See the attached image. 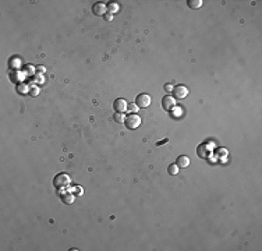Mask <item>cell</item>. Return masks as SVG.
<instances>
[{
  "label": "cell",
  "instance_id": "obj_12",
  "mask_svg": "<svg viewBox=\"0 0 262 251\" xmlns=\"http://www.w3.org/2000/svg\"><path fill=\"white\" fill-rule=\"evenodd\" d=\"M179 166H177V163H172L169 165V168H167V172H169V175L170 176H176L177 173H179Z\"/></svg>",
  "mask_w": 262,
  "mask_h": 251
},
{
  "label": "cell",
  "instance_id": "obj_23",
  "mask_svg": "<svg viewBox=\"0 0 262 251\" xmlns=\"http://www.w3.org/2000/svg\"><path fill=\"white\" fill-rule=\"evenodd\" d=\"M220 153L226 156V155H227V151H226V149H219V151H218V155H220Z\"/></svg>",
  "mask_w": 262,
  "mask_h": 251
},
{
  "label": "cell",
  "instance_id": "obj_5",
  "mask_svg": "<svg viewBox=\"0 0 262 251\" xmlns=\"http://www.w3.org/2000/svg\"><path fill=\"white\" fill-rule=\"evenodd\" d=\"M67 184H70V177L67 175H64V173H60L54 177V186L56 187H64L67 186Z\"/></svg>",
  "mask_w": 262,
  "mask_h": 251
},
{
  "label": "cell",
  "instance_id": "obj_21",
  "mask_svg": "<svg viewBox=\"0 0 262 251\" xmlns=\"http://www.w3.org/2000/svg\"><path fill=\"white\" fill-rule=\"evenodd\" d=\"M74 190H77V195H81V194H82V188H81V187H74Z\"/></svg>",
  "mask_w": 262,
  "mask_h": 251
},
{
  "label": "cell",
  "instance_id": "obj_22",
  "mask_svg": "<svg viewBox=\"0 0 262 251\" xmlns=\"http://www.w3.org/2000/svg\"><path fill=\"white\" fill-rule=\"evenodd\" d=\"M169 141V138H165V140H162V141H159V142H156V145L159 146V145H162V144H166Z\"/></svg>",
  "mask_w": 262,
  "mask_h": 251
},
{
  "label": "cell",
  "instance_id": "obj_14",
  "mask_svg": "<svg viewBox=\"0 0 262 251\" xmlns=\"http://www.w3.org/2000/svg\"><path fill=\"white\" fill-rule=\"evenodd\" d=\"M126 120V116L123 115V112H116V115H114V122L116 123H124Z\"/></svg>",
  "mask_w": 262,
  "mask_h": 251
},
{
  "label": "cell",
  "instance_id": "obj_19",
  "mask_svg": "<svg viewBox=\"0 0 262 251\" xmlns=\"http://www.w3.org/2000/svg\"><path fill=\"white\" fill-rule=\"evenodd\" d=\"M103 17H105L106 21H112V20H113V14H112V13H106Z\"/></svg>",
  "mask_w": 262,
  "mask_h": 251
},
{
  "label": "cell",
  "instance_id": "obj_1",
  "mask_svg": "<svg viewBox=\"0 0 262 251\" xmlns=\"http://www.w3.org/2000/svg\"><path fill=\"white\" fill-rule=\"evenodd\" d=\"M124 124H126L127 129H130V130L138 129V127L141 126V117L138 116L137 113H130L128 116H126Z\"/></svg>",
  "mask_w": 262,
  "mask_h": 251
},
{
  "label": "cell",
  "instance_id": "obj_4",
  "mask_svg": "<svg viewBox=\"0 0 262 251\" xmlns=\"http://www.w3.org/2000/svg\"><path fill=\"white\" fill-rule=\"evenodd\" d=\"M177 105L174 96H170V95H166L165 98L162 99V107L165 110H173Z\"/></svg>",
  "mask_w": 262,
  "mask_h": 251
},
{
  "label": "cell",
  "instance_id": "obj_8",
  "mask_svg": "<svg viewBox=\"0 0 262 251\" xmlns=\"http://www.w3.org/2000/svg\"><path fill=\"white\" fill-rule=\"evenodd\" d=\"M197 153H198L199 158L206 159L208 156H209V153H210L209 145H208V144H201V145L198 146V149H197Z\"/></svg>",
  "mask_w": 262,
  "mask_h": 251
},
{
  "label": "cell",
  "instance_id": "obj_7",
  "mask_svg": "<svg viewBox=\"0 0 262 251\" xmlns=\"http://www.w3.org/2000/svg\"><path fill=\"white\" fill-rule=\"evenodd\" d=\"M127 100L123 99V98H119V99L114 100V103H113V107H114V110L116 112H126L127 110Z\"/></svg>",
  "mask_w": 262,
  "mask_h": 251
},
{
  "label": "cell",
  "instance_id": "obj_2",
  "mask_svg": "<svg viewBox=\"0 0 262 251\" xmlns=\"http://www.w3.org/2000/svg\"><path fill=\"white\" fill-rule=\"evenodd\" d=\"M172 92H173L176 99H184L187 95L190 93V89H188L186 85H176Z\"/></svg>",
  "mask_w": 262,
  "mask_h": 251
},
{
  "label": "cell",
  "instance_id": "obj_11",
  "mask_svg": "<svg viewBox=\"0 0 262 251\" xmlns=\"http://www.w3.org/2000/svg\"><path fill=\"white\" fill-rule=\"evenodd\" d=\"M202 6V0H188V7L190 8H199Z\"/></svg>",
  "mask_w": 262,
  "mask_h": 251
},
{
  "label": "cell",
  "instance_id": "obj_24",
  "mask_svg": "<svg viewBox=\"0 0 262 251\" xmlns=\"http://www.w3.org/2000/svg\"><path fill=\"white\" fill-rule=\"evenodd\" d=\"M38 73H45V67H43V66L38 67Z\"/></svg>",
  "mask_w": 262,
  "mask_h": 251
},
{
  "label": "cell",
  "instance_id": "obj_15",
  "mask_svg": "<svg viewBox=\"0 0 262 251\" xmlns=\"http://www.w3.org/2000/svg\"><path fill=\"white\" fill-rule=\"evenodd\" d=\"M17 91L20 93H29V87L27 84H20L17 87Z\"/></svg>",
  "mask_w": 262,
  "mask_h": 251
},
{
  "label": "cell",
  "instance_id": "obj_20",
  "mask_svg": "<svg viewBox=\"0 0 262 251\" xmlns=\"http://www.w3.org/2000/svg\"><path fill=\"white\" fill-rule=\"evenodd\" d=\"M36 82H38V84H43V82H45V78L41 76H38L36 77Z\"/></svg>",
  "mask_w": 262,
  "mask_h": 251
},
{
  "label": "cell",
  "instance_id": "obj_16",
  "mask_svg": "<svg viewBox=\"0 0 262 251\" xmlns=\"http://www.w3.org/2000/svg\"><path fill=\"white\" fill-rule=\"evenodd\" d=\"M138 109V106L134 103H128L127 105V110H130V113H135V110Z\"/></svg>",
  "mask_w": 262,
  "mask_h": 251
},
{
  "label": "cell",
  "instance_id": "obj_3",
  "mask_svg": "<svg viewBox=\"0 0 262 251\" xmlns=\"http://www.w3.org/2000/svg\"><path fill=\"white\" fill-rule=\"evenodd\" d=\"M135 105L138 106V107L145 109V107H148V106L151 105V96L148 93H140L137 96V99H135Z\"/></svg>",
  "mask_w": 262,
  "mask_h": 251
},
{
  "label": "cell",
  "instance_id": "obj_10",
  "mask_svg": "<svg viewBox=\"0 0 262 251\" xmlns=\"http://www.w3.org/2000/svg\"><path fill=\"white\" fill-rule=\"evenodd\" d=\"M61 199H63L64 204L70 205V204H73V201H74V194H71V193H64L63 195H61Z\"/></svg>",
  "mask_w": 262,
  "mask_h": 251
},
{
  "label": "cell",
  "instance_id": "obj_9",
  "mask_svg": "<svg viewBox=\"0 0 262 251\" xmlns=\"http://www.w3.org/2000/svg\"><path fill=\"white\" fill-rule=\"evenodd\" d=\"M190 165V158L186 156V155H180L179 158H177V166L179 168H187Z\"/></svg>",
  "mask_w": 262,
  "mask_h": 251
},
{
  "label": "cell",
  "instance_id": "obj_13",
  "mask_svg": "<svg viewBox=\"0 0 262 251\" xmlns=\"http://www.w3.org/2000/svg\"><path fill=\"white\" fill-rule=\"evenodd\" d=\"M107 10H109V13H117L119 11V3L117 1H113V3H110L109 6H107Z\"/></svg>",
  "mask_w": 262,
  "mask_h": 251
},
{
  "label": "cell",
  "instance_id": "obj_18",
  "mask_svg": "<svg viewBox=\"0 0 262 251\" xmlns=\"http://www.w3.org/2000/svg\"><path fill=\"white\" fill-rule=\"evenodd\" d=\"M173 84H166V85H165V91H166V92H172V91H173Z\"/></svg>",
  "mask_w": 262,
  "mask_h": 251
},
{
  "label": "cell",
  "instance_id": "obj_17",
  "mask_svg": "<svg viewBox=\"0 0 262 251\" xmlns=\"http://www.w3.org/2000/svg\"><path fill=\"white\" fill-rule=\"evenodd\" d=\"M29 93H31L32 96H38V93H39V89H38V87H31V89H29Z\"/></svg>",
  "mask_w": 262,
  "mask_h": 251
},
{
  "label": "cell",
  "instance_id": "obj_6",
  "mask_svg": "<svg viewBox=\"0 0 262 251\" xmlns=\"http://www.w3.org/2000/svg\"><path fill=\"white\" fill-rule=\"evenodd\" d=\"M106 10H107V6L105 4V1H98L92 6V11L96 16H105Z\"/></svg>",
  "mask_w": 262,
  "mask_h": 251
}]
</instances>
